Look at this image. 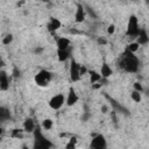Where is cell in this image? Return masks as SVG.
Masks as SVG:
<instances>
[{
  "label": "cell",
  "mask_w": 149,
  "mask_h": 149,
  "mask_svg": "<svg viewBox=\"0 0 149 149\" xmlns=\"http://www.w3.org/2000/svg\"><path fill=\"white\" fill-rule=\"evenodd\" d=\"M119 68L122 69L125 72L128 73H136L140 68V61L135 56V54L128 51L127 49L123 51V54L120 57L119 61Z\"/></svg>",
  "instance_id": "1"
},
{
  "label": "cell",
  "mask_w": 149,
  "mask_h": 149,
  "mask_svg": "<svg viewBox=\"0 0 149 149\" xmlns=\"http://www.w3.org/2000/svg\"><path fill=\"white\" fill-rule=\"evenodd\" d=\"M34 135V142H33V149H52L55 147L54 142L49 140L48 137L44 136L42 133L41 128L37 127L35 132L33 133Z\"/></svg>",
  "instance_id": "2"
},
{
  "label": "cell",
  "mask_w": 149,
  "mask_h": 149,
  "mask_svg": "<svg viewBox=\"0 0 149 149\" xmlns=\"http://www.w3.org/2000/svg\"><path fill=\"white\" fill-rule=\"evenodd\" d=\"M34 80H35V84L37 86H40V87H47L51 83V80H52V73L49 70L42 69V70H40L35 74Z\"/></svg>",
  "instance_id": "3"
},
{
  "label": "cell",
  "mask_w": 149,
  "mask_h": 149,
  "mask_svg": "<svg viewBox=\"0 0 149 149\" xmlns=\"http://www.w3.org/2000/svg\"><path fill=\"white\" fill-rule=\"evenodd\" d=\"M140 31H141V28L139 24V19L135 15H130L128 19V23H127V30H126L127 36L136 38L139 36Z\"/></svg>",
  "instance_id": "4"
},
{
  "label": "cell",
  "mask_w": 149,
  "mask_h": 149,
  "mask_svg": "<svg viewBox=\"0 0 149 149\" xmlns=\"http://www.w3.org/2000/svg\"><path fill=\"white\" fill-rule=\"evenodd\" d=\"M69 74H70V79H71L72 83L79 81L80 78H81V74H80V64L76 59H73V58L70 59Z\"/></svg>",
  "instance_id": "5"
},
{
  "label": "cell",
  "mask_w": 149,
  "mask_h": 149,
  "mask_svg": "<svg viewBox=\"0 0 149 149\" xmlns=\"http://www.w3.org/2000/svg\"><path fill=\"white\" fill-rule=\"evenodd\" d=\"M107 140L102 134H94L92 136L90 149H107Z\"/></svg>",
  "instance_id": "6"
},
{
  "label": "cell",
  "mask_w": 149,
  "mask_h": 149,
  "mask_svg": "<svg viewBox=\"0 0 149 149\" xmlns=\"http://www.w3.org/2000/svg\"><path fill=\"white\" fill-rule=\"evenodd\" d=\"M66 102V99L64 97V94L62 93H58L56 95H54L50 100H49V107L51 109H55V111H58L63 107V105Z\"/></svg>",
  "instance_id": "7"
},
{
  "label": "cell",
  "mask_w": 149,
  "mask_h": 149,
  "mask_svg": "<svg viewBox=\"0 0 149 149\" xmlns=\"http://www.w3.org/2000/svg\"><path fill=\"white\" fill-rule=\"evenodd\" d=\"M105 95V98L108 100V102H109V105L112 106V109L114 111V112H116V113H122V114H125V115H129V112H128V109L125 107V106H122L120 102H118L114 98H112L111 95H108V94H104Z\"/></svg>",
  "instance_id": "8"
},
{
  "label": "cell",
  "mask_w": 149,
  "mask_h": 149,
  "mask_svg": "<svg viewBox=\"0 0 149 149\" xmlns=\"http://www.w3.org/2000/svg\"><path fill=\"white\" fill-rule=\"evenodd\" d=\"M85 17H86V10L84 8V5L77 3V8L74 12V21L77 23H81L85 21Z\"/></svg>",
  "instance_id": "9"
},
{
  "label": "cell",
  "mask_w": 149,
  "mask_h": 149,
  "mask_svg": "<svg viewBox=\"0 0 149 149\" xmlns=\"http://www.w3.org/2000/svg\"><path fill=\"white\" fill-rule=\"evenodd\" d=\"M78 100H79V97H78L77 92L74 91L73 87H70L69 93H68V95H66V102H65V104H66L68 106H73V105H76V104L78 102Z\"/></svg>",
  "instance_id": "10"
},
{
  "label": "cell",
  "mask_w": 149,
  "mask_h": 149,
  "mask_svg": "<svg viewBox=\"0 0 149 149\" xmlns=\"http://www.w3.org/2000/svg\"><path fill=\"white\" fill-rule=\"evenodd\" d=\"M61 27H62V22L57 17H50L49 19V22L47 23V29L50 33H54V31L58 30Z\"/></svg>",
  "instance_id": "11"
},
{
  "label": "cell",
  "mask_w": 149,
  "mask_h": 149,
  "mask_svg": "<svg viewBox=\"0 0 149 149\" xmlns=\"http://www.w3.org/2000/svg\"><path fill=\"white\" fill-rule=\"evenodd\" d=\"M72 48L70 47L69 49L65 50H57V58L59 62H65L68 59H71L72 57Z\"/></svg>",
  "instance_id": "12"
},
{
  "label": "cell",
  "mask_w": 149,
  "mask_h": 149,
  "mask_svg": "<svg viewBox=\"0 0 149 149\" xmlns=\"http://www.w3.org/2000/svg\"><path fill=\"white\" fill-rule=\"evenodd\" d=\"M9 88V77L6 71L0 72V90L1 91H7Z\"/></svg>",
  "instance_id": "13"
},
{
  "label": "cell",
  "mask_w": 149,
  "mask_h": 149,
  "mask_svg": "<svg viewBox=\"0 0 149 149\" xmlns=\"http://www.w3.org/2000/svg\"><path fill=\"white\" fill-rule=\"evenodd\" d=\"M36 128L37 127H36V123H35L33 118H27L23 121V130L26 133H34Z\"/></svg>",
  "instance_id": "14"
},
{
  "label": "cell",
  "mask_w": 149,
  "mask_h": 149,
  "mask_svg": "<svg viewBox=\"0 0 149 149\" xmlns=\"http://www.w3.org/2000/svg\"><path fill=\"white\" fill-rule=\"evenodd\" d=\"M56 45H57V50H65L71 47V41L66 37H58L56 40Z\"/></svg>",
  "instance_id": "15"
},
{
  "label": "cell",
  "mask_w": 149,
  "mask_h": 149,
  "mask_svg": "<svg viewBox=\"0 0 149 149\" xmlns=\"http://www.w3.org/2000/svg\"><path fill=\"white\" fill-rule=\"evenodd\" d=\"M136 43L139 45H146L149 43V35L144 29H141L139 36L136 37Z\"/></svg>",
  "instance_id": "16"
},
{
  "label": "cell",
  "mask_w": 149,
  "mask_h": 149,
  "mask_svg": "<svg viewBox=\"0 0 149 149\" xmlns=\"http://www.w3.org/2000/svg\"><path fill=\"white\" fill-rule=\"evenodd\" d=\"M100 74H101L102 79H108L113 74V70L111 69V66L107 63H104L101 65V69H100Z\"/></svg>",
  "instance_id": "17"
},
{
  "label": "cell",
  "mask_w": 149,
  "mask_h": 149,
  "mask_svg": "<svg viewBox=\"0 0 149 149\" xmlns=\"http://www.w3.org/2000/svg\"><path fill=\"white\" fill-rule=\"evenodd\" d=\"M87 73L90 74V81H91V84H92V85H94V84L99 83V81L102 79L101 74H100L99 72L94 71V70H88V72H87Z\"/></svg>",
  "instance_id": "18"
},
{
  "label": "cell",
  "mask_w": 149,
  "mask_h": 149,
  "mask_svg": "<svg viewBox=\"0 0 149 149\" xmlns=\"http://www.w3.org/2000/svg\"><path fill=\"white\" fill-rule=\"evenodd\" d=\"M9 119H10V112H9V109L7 107H5V106H1L0 107V121L1 122H5V121H7Z\"/></svg>",
  "instance_id": "19"
},
{
  "label": "cell",
  "mask_w": 149,
  "mask_h": 149,
  "mask_svg": "<svg viewBox=\"0 0 149 149\" xmlns=\"http://www.w3.org/2000/svg\"><path fill=\"white\" fill-rule=\"evenodd\" d=\"M52 126H54V122H52L51 119H44L42 121V128L44 130H50L52 128Z\"/></svg>",
  "instance_id": "20"
},
{
  "label": "cell",
  "mask_w": 149,
  "mask_h": 149,
  "mask_svg": "<svg viewBox=\"0 0 149 149\" xmlns=\"http://www.w3.org/2000/svg\"><path fill=\"white\" fill-rule=\"evenodd\" d=\"M76 144H77V137L76 136H72L68 143L65 144V149H76Z\"/></svg>",
  "instance_id": "21"
},
{
  "label": "cell",
  "mask_w": 149,
  "mask_h": 149,
  "mask_svg": "<svg viewBox=\"0 0 149 149\" xmlns=\"http://www.w3.org/2000/svg\"><path fill=\"white\" fill-rule=\"evenodd\" d=\"M130 99H132L134 102H140V101L142 100V95H141L140 92L133 90V92L130 93Z\"/></svg>",
  "instance_id": "22"
},
{
  "label": "cell",
  "mask_w": 149,
  "mask_h": 149,
  "mask_svg": "<svg viewBox=\"0 0 149 149\" xmlns=\"http://www.w3.org/2000/svg\"><path fill=\"white\" fill-rule=\"evenodd\" d=\"M84 8H85V10H86V14H88L91 17H93V19H98V15L95 14V12H94V9L93 8H91L88 5H86V3H84Z\"/></svg>",
  "instance_id": "23"
},
{
  "label": "cell",
  "mask_w": 149,
  "mask_h": 149,
  "mask_svg": "<svg viewBox=\"0 0 149 149\" xmlns=\"http://www.w3.org/2000/svg\"><path fill=\"white\" fill-rule=\"evenodd\" d=\"M24 130L23 129H17V128H14L13 130H12V133H10V136L12 137H14V139H21L22 137V133H23Z\"/></svg>",
  "instance_id": "24"
},
{
  "label": "cell",
  "mask_w": 149,
  "mask_h": 149,
  "mask_svg": "<svg viewBox=\"0 0 149 149\" xmlns=\"http://www.w3.org/2000/svg\"><path fill=\"white\" fill-rule=\"evenodd\" d=\"M139 47H140V45H139V44H137L136 42H134V43H130V44H128L126 49H127L128 51H130V52L135 54V52H136V51L139 50Z\"/></svg>",
  "instance_id": "25"
},
{
  "label": "cell",
  "mask_w": 149,
  "mask_h": 149,
  "mask_svg": "<svg viewBox=\"0 0 149 149\" xmlns=\"http://www.w3.org/2000/svg\"><path fill=\"white\" fill-rule=\"evenodd\" d=\"M13 42V35L12 34H7L3 38H2V44L3 45H8V44H10Z\"/></svg>",
  "instance_id": "26"
},
{
  "label": "cell",
  "mask_w": 149,
  "mask_h": 149,
  "mask_svg": "<svg viewBox=\"0 0 149 149\" xmlns=\"http://www.w3.org/2000/svg\"><path fill=\"white\" fill-rule=\"evenodd\" d=\"M90 118H91V113H90V111L85 109V111H84V113H83V115H81V121L86 122V121H88V120H90Z\"/></svg>",
  "instance_id": "27"
},
{
  "label": "cell",
  "mask_w": 149,
  "mask_h": 149,
  "mask_svg": "<svg viewBox=\"0 0 149 149\" xmlns=\"http://www.w3.org/2000/svg\"><path fill=\"white\" fill-rule=\"evenodd\" d=\"M134 91H137V92L142 93V92H143V86H142V84L139 83V81H135V83H134Z\"/></svg>",
  "instance_id": "28"
},
{
  "label": "cell",
  "mask_w": 149,
  "mask_h": 149,
  "mask_svg": "<svg viewBox=\"0 0 149 149\" xmlns=\"http://www.w3.org/2000/svg\"><path fill=\"white\" fill-rule=\"evenodd\" d=\"M12 74H13L14 78H19L20 74H21V72H20V70H19L16 66H14V68H13V72H12Z\"/></svg>",
  "instance_id": "29"
},
{
  "label": "cell",
  "mask_w": 149,
  "mask_h": 149,
  "mask_svg": "<svg viewBox=\"0 0 149 149\" xmlns=\"http://www.w3.org/2000/svg\"><path fill=\"white\" fill-rule=\"evenodd\" d=\"M114 31H115V26L113 23H111L107 28V33H108V35H112V34H114Z\"/></svg>",
  "instance_id": "30"
},
{
  "label": "cell",
  "mask_w": 149,
  "mask_h": 149,
  "mask_svg": "<svg viewBox=\"0 0 149 149\" xmlns=\"http://www.w3.org/2000/svg\"><path fill=\"white\" fill-rule=\"evenodd\" d=\"M86 72H88V70L86 69V66H85V65H80V74L83 76V74H85Z\"/></svg>",
  "instance_id": "31"
},
{
  "label": "cell",
  "mask_w": 149,
  "mask_h": 149,
  "mask_svg": "<svg viewBox=\"0 0 149 149\" xmlns=\"http://www.w3.org/2000/svg\"><path fill=\"white\" fill-rule=\"evenodd\" d=\"M98 43H99V44H106V43H107V41H106L105 38L99 37V38H98Z\"/></svg>",
  "instance_id": "32"
},
{
  "label": "cell",
  "mask_w": 149,
  "mask_h": 149,
  "mask_svg": "<svg viewBox=\"0 0 149 149\" xmlns=\"http://www.w3.org/2000/svg\"><path fill=\"white\" fill-rule=\"evenodd\" d=\"M42 51H43V48H41V47H38V48H36V49L34 50L35 54H41Z\"/></svg>",
  "instance_id": "33"
},
{
  "label": "cell",
  "mask_w": 149,
  "mask_h": 149,
  "mask_svg": "<svg viewBox=\"0 0 149 149\" xmlns=\"http://www.w3.org/2000/svg\"><path fill=\"white\" fill-rule=\"evenodd\" d=\"M107 111H108V109H107V106L104 105V106L101 107V112H102V113H107Z\"/></svg>",
  "instance_id": "34"
},
{
  "label": "cell",
  "mask_w": 149,
  "mask_h": 149,
  "mask_svg": "<svg viewBox=\"0 0 149 149\" xmlns=\"http://www.w3.org/2000/svg\"><path fill=\"white\" fill-rule=\"evenodd\" d=\"M23 149H29V148H28L27 146H23Z\"/></svg>",
  "instance_id": "35"
}]
</instances>
